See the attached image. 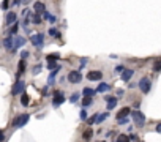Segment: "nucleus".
Listing matches in <instances>:
<instances>
[{
    "label": "nucleus",
    "mask_w": 161,
    "mask_h": 142,
    "mask_svg": "<svg viewBox=\"0 0 161 142\" xmlns=\"http://www.w3.org/2000/svg\"><path fill=\"white\" fill-rule=\"evenodd\" d=\"M29 14H30V11L27 10V8H25L24 11H22V16H29Z\"/></svg>",
    "instance_id": "a19ab883"
},
{
    "label": "nucleus",
    "mask_w": 161,
    "mask_h": 142,
    "mask_svg": "<svg viewBox=\"0 0 161 142\" xmlns=\"http://www.w3.org/2000/svg\"><path fill=\"white\" fill-rule=\"evenodd\" d=\"M16 19H18V16H16V13H6V19H5V24L6 25H11V24H16Z\"/></svg>",
    "instance_id": "f8f14e48"
},
{
    "label": "nucleus",
    "mask_w": 161,
    "mask_h": 142,
    "mask_svg": "<svg viewBox=\"0 0 161 142\" xmlns=\"http://www.w3.org/2000/svg\"><path fill=\"white\" fill-rule=\"evenodd\" d=\"M48 68H49V70H57V68H58V65L56 63V62H48Z\"/></svg>",
    "instance_id": "c756f323"
},
{
    "label": "nucleus",
    "mask_w": 161,
    "mask_h": 142,
    "mask_svg": "<svg viewBox=\"0 0 161 142\" xmlns=\"http://www.w3.org/2000/svg\"><path fill=\"white\" fill-rule=\"evenodd\" d=\"M139 90L142 93H148L150 92V79L148 78H142L139 80Z\"/></svg>",
    "instance_id": "423d86ee"
},
{
    "label": "nucleus",
    "mask_w": 161,
    "mask_h": 142,
    "mask_svg": "<svg viewBox=\"0 0 161 142\" xmlns=\"http://www.w3.org/2000/svg\"><path fill=\"white\" fill-rule=\"evenodd\" d=\"M156 133H161V122L156 125Z\"/></svg>",
    "instance_id": "79ce46f5"
},
{
    "label": "nucleus",
    "mask_w": 161,
    "mask_h": 142,
    "mask_svg": "<svg viewBox=\"0 0 161 142\" xmlns=\"http://www.w3.org/2000/svg\"><path fill=\"white\" fill-rule=\"evenodd\" d=\"M109 89H111V87L108 85V84H104V82H101L100 85H98V89H96V92L98 93H104V92H108Z\"/></svg>",
    "instance_id": "dca6fc26"
},
{
    "label": "nucleus",
    "mask_w": 161,
    "mask_h": 142,
    "mask_svg": "<svg viewBox=\"0 0 161 142\" xmlns=\"http://www.w3.org/2000/svg\"><path fill=\"white\" fill-rule=\"evenodd\" d=\"M24 44H25V38L24 36H14V44H13V51L11 52H14L16 49L22 48Z\"/></svg>",
    "instance_id": "1a4fd4ad"
},
{
    "label": "nucleus",
    "mask_w": 161,
    "mask_h": 142,
    "mask_svg": "<svg viewBox=\"0 0 161 142\" xmlns=\"http://www.w3.org/2000/svg\"><path fill=\"white\" fill-rule=\"evenodd\" d=\"M101 142H104V141H101Z\"/></svg>",
    "instance_id": "c03bdc74"
},
{
    "label": "nucleus",
    "mask_w": 161,
    "mask_h": 142,
    "mask_svg": "<svg viewBox=\"0 0 161 142\" xmlns=\"http://www.w3.org/2000/svg\"><path fill=\"white\" fill-rule=\"evenodd\" d=\"M79 98H81V95H79V93H77V92H76V93H73V95H71V98H70V101H71L73 104H74V103H77V101H79Z\"/></svg>",
    "instance_id": "cd10ccee"
},
{
    "label": "nucleus",
    "mask_w": 161,
    "mask_h": 142,
    "mask_svg": "<svg viewBox=\"0 0 161 142\" xmlns=\"http://www.w3.org/2000/svg\"><path fill=\"white\" fill-rule=\"evenodd\" d=\"M115 106H117V98L114 99V101H109V103H108V106H106V107H108V111H112Z\"/></svg>",
    "instance_id": "c85d7f7f"
},
{
    "label": "nucleus",
    "mask_w": 161,
    "mask_h": 142,
    "mask_svg": "<svg viewBox=\"0 0 161 142\" xmlns=\"http://www.w3.org/2000/svg\"><path fill=\"white\" fill-rule=\"evenodd\" d=\"M87 79L89 80H101L103 79V73L101 71H89Z\"/></svg>",
    "instance_id": "9d476101"
},
{
    "label": "nucleus",
    "mask_w": 161,
    "mask_h": 142,
    "mask_svg": "<svg viewBox=\"0 0 161 142\" xmlns=\"http://www.w3.org/2000/svg\"><path fill=\"white\" fill-rule=\"evenodd\" d=\"M131 118H133V122H134V125L139 126V128H142V126L145 125V115L141 112V111H133Z\"/></svg>",
    "instance_id": "f257e3e1"
},
{
    "label": "nucleus",
    "mask_w": 161,
    "mask_h": 142,
    "mask_svg": "<svg viewBox=\"0 0 161 142\" xmlns=\"http://www.w3.org/2000/svg\"><path fill=\"white\" fill-rule=\"evenodd\" d=\"M92 106V97H85L82 101V107H90Z\"/></svg>",
    "instance_id": "412c9836"
},
{
    "label": "nucleus",
    "mask_w": 161,
    "mask_h": 142,
    "mask_svg": "<svg viewBox=\"0 0 161 142\" xmlns=\"http://www.w3.org/2000/svg\"><path fill=\"white\" fill-rule=\"evenodd\" d=\"M29 118H30L29 114H21V115H18V117L13 120L11 126H14V128H21V126H24L27 122H29Z\"/></svg>",
    "instance_id": "f03ea898"
},
{
    "label": "nucleus",
    "mask_w": 161,
    "mask_h": 142,
    "mask_svg": "<svg viewBox=\"0 0 161 142\" xmlns=\"http://www.w3.org/2000/svg\"><path fill=\"white\" fill-rule=\"evenodd\" d=\"M21 5V0H13V6H18Z\"/></svg>",
    "instance_id": "ea45409f"
},
{
    "label": "nucleus",
    "mask_w": 161,
    "mask_h": 142,
    "mask_svg": "<svg viewBox=\"0 0 161 142\" xmlns=\"http://www.w3.org/2000/svg\"><path fill=\"white\" fill-rule=\"evenodd\" d=\"M41 21H43V19H41V14L35 13V14H33V19H32V22H33V24H40Z\"/></svg>",
    "instance_id": "bb28decb"
},
{
    "label": "nucleus",
    "mask_w": 161,
    "mask_h": 142,
    "mask_svg": "<svg viewBox=\"0 0 161 142\" xmlns=\"http://www.w3.org/2000/svg\"><path fill=\"white\" fill-rule=\"evenodd\" d=\"M153 71H156V73L161 71V57H160V59H156L155 62H153Z\"/></svg>",
    "instance_id": "a211bd4d"
},
{
    "label": "nucleus",
    "mask_w": 161,
    "mask_h": 142,
    "mask_svg": "<svg viewBox=\"0 0 161 142\" xmlns=\"http://www.w3.org/2000/svg\"><path fill=\"white\" fill-rule=\"evenodd\" d=\"M40 71H41V65H40V63H38V65H37V66H35V68H33V74H38V73H40Z\"/></svg>",
    "instance_id": "473e14b6"
},
{
    "label": "nucleus",
    "mask_w": 161,
    "mask_h": 142,
    "mask_svg": "<svg viewBox=\"0 0 161 142\" xmlns=\"http://www.w3.org/2000/svg\"><path fill=\"white\" fill-rule=\"evenodd\" d=\"M29 55H30L29 51H22L21 52V60H27V59H29Z\"/></svg>",
    "instance_id": "7c9ffc66"
},
{
    "label": "nucleus",
    "mask_w": 161,
    "mask_h": 142,
    "mask_svg": "<svg viewBox=\"0 0 161 142\" xmlns=\"http://www.w3.org/2000/svg\"><path fill=\"white\" fill-rule=\"evenodd\" d=\"M21 103H22V106H29L30 98H29V95H27V93H22V97H21Z\"/></svg>",
    "instance_id": "aec40b11"
},
{
    "label": "nucleus",
    "mask_w": 161,
    "mask_h": 142,
    "mask_svg": "<svg viewBox=\"0 0 161 142\" xmlns=\"http://www.w3.org/2000/svg\"><path fill=\"white\" fill-rule=\"evenodd\" d=\"M133 74H134V71H133V70H125L123 73H122V80L127 82V80H129L133 78Z\"/></svg>",
    "instance_id": "4468645a"
},
{
    "label": "nucleus",
    "mask_w": 161,
    "mask_h": 142,
    "mask_svg": "<svg viewBox=\"0 0 161 142\" xmlns=\"http://www.w3.org/2000/svg\"><path fill=\"white\" fill-rule=\"evenodd\" d=\"M131 112H133V111L129 109V107H123V109H120L119 112H117V115H115L117 122H119V120H123V118H127L128 115H131Z\"/></svg>",
    "instance_id": "6e6552de"
},
{
    "label": "nucleus",
    "mask_w": 161,
    "mask_h": 142,
    "mask_svg": "<svg viewBox=\"0 0 161 142\" xmlns=\"http://www.w3.org/2000/svg\"><path fill=\"white\" fill-rule=\"evenodd\" d=\"M24 70H25V60H21V62H19V70H18V76H21L22 73H24Z\"/></svg>",
    "instance_id": "5701e85b"
},
{
    "label": "nucleus",
    "mask_w": 161,
    "mask_h": 142,
    "mask_svg": "<svg viewBox=\"0 0 161 142\" xmlns=\"http://www.w3.org/2000/svg\"><path fill=\"white\" fill-rule=\"evenodd\" d=\"M66 79H68V82H71V84H79L82 80V74H81L79 70H77V71H70Z\"/></svg>",
    "instance_id": "20e7f679"
},
{
    "label": "nucleus",
    "mask_w": 161,
    "mask_h": 142,
    "mask_svg": "<svg viewBox=\"0 0 161 142\" xmlns=\"http://www.w3.org/2000/svg\"><path fill=\"white\" fill-rule=\"evenodd\" d=\"M95 92H96V90H93V89H89V87H85V89L82 90V93H84V97H93V95H95Z\"/></svg>",
    "instance_id": "6ab92c4d"
},
{
    "label": "nucleus",
    "mask_w": 161,
    "mask_h": 142,
    "mask_svg": "<svg viewBox=\"0 0 161 142\" xmlns=\"http://www.w3.org/2000/svg\"><path fill=\"white\" fill-rule=\"evenodd\" d=\"M24 89H25L24 80H16V84L13 85V97L14 95H21L22 92H24Z\"/></svg>",
    "instance_id": "0eeeda50"
},
{
    "label": "nucleus",
    "mask_w": 161,
    "mask_h": 142,
    "mask_svg": "<svg viewBox=\"0 0 161 142\" xmlns=\"http://www.w3.org/2000/svg\"><path fill=\"white\" fill-rule=\"evenodd\" d=\"M43 19H46V21H49V19H51V13H48V11H46V13L43 14Z\"/></svg>",
    "instance_id": "e433bc0d"
},
{
    "label": "nucleus",
    "mask_w": 161,
    "mask_h": 142,
    "mask_svg": "<svg viewBox=\"0 0 161 142\" xmlns=\"http://www.w3.org/2000/svg\"><path fill=\"white\" fill-rule=\"evenodd\" d=\"M46 59H48V62H56V60L60 59V55H58V54H49Z\"/></svg>",
    "instance_id": "393cba45"
},
{
    "label": "nucleus",
    "mask_w": 161,
    "mask_h": 142,
    "mask_svg": "<svg viewBox=\"0 0 161 142\" xmlns=\"http://www.w3.org/2000/svg\"><path fill=\"white\" fill-rule=\"evenodd\" d=\"M49 35H51V36H54V38H60V33L57 32V29H56V27L49 29Z\"/></svg>",
    "instance_id": "a878e982"
},
{
    "label": "nucleus",
    "mask_w": 161,
    "mask_h": 142,
    "mask_svg": "<svg viewBox=\"0 0 161 142\" xmlns=\"http://www.w3.org/2000/svg\"><path fill=\"white\" fill-rule=\"evenodd\" d=\"M92 137H93V129L92 128H87L84 131V134H82V139H84V141H90Z\"/></svg>",
    "instance_id": "2eb2a0df"
},
{
    "label": "nucleus",
    "mask_w": 161,
    "mask_h": 142,
    "mask_svg": "<svg viewBox=\"0 0 161 142\" xmlns=\"http://www.w3.org/2000/svg\"><path fill=\"white\" fill-rule=\"evenodd\" d=\"M115 71H117V73H123V71H125V66H123V65H119V66L115 68Z\"/></svg>",
    "instance_id": "72a5a7b5"
},
{
    "label": "nucleus",
    "mask_w": 161,
    "mask_h": 142,
    "mask_svg": "<svg viewBox=\"0 0 161 142\" xmlns=\"http://www.w3.org/2000/svg\"><path fill=\"white\" fill-rule=\"evenodd\" d=\"M109 117V114L108 112H103V114H98V117H96V123H103V122L106 120V118Z\"/></svg>",
    "instance_id": "f3484780"
},
{
    "label": "nucleus",
    "mask_w": 161,
    "mask_h": 142,
    "mask_svg": "<svg viewBox=\"0 0 161 142\" xmlns=\"http://www.w3.org/2000/svg\"><path fill=\"white\" fill-rule=\"evenodd\" d=\"M117 142H129V136H127V134H119L117 136Z\"/></svg>",
    "instance_id": "4be33fe9"
},
{
    "label": "nucleus",
    "mask_w": 161,
    "mask_h": 142,
    "mask_svg": "<svg viewBox=\"0 0 161 142\" xmlns=\"http://www.w3.org/2000/svg\"><path fill=\"white\" fill-rule=\"evenodd\" d=\"M96 117H98V114H95V115H92L89 118V125H93V123H96Z\"/></svg>",
    "instance_id": "2f4dec72"
},
{
    "label": "nucleus",
    "mask_w": 161,
    "mask_h": 142,
    "mask_svg": "<svg viewBox=\"0 0 161 142\" xmlns=\"http://www.w3.org/2000/svg\"><path fill=\"white\" fill-rule=\"evenodd\" d=\"M33 10H35V13H38V14H44L46 13V6H44V3H41V2L33 3Z\"/></svg>",
    "instance_id": "ddd939ff"
},
{
    "label": "nucleus",
    "mask_w": 161,
    "mask_h": 142,
    "mask_svg": "<svg viewBox=\"0 0 161 142\" xmlns=\"http://www.w3.org/2000/svg\"><path fill=\"white\" fill-rule=\"evenodd\" d=\"M16 33H18V24H13V27L8 30V35L10 36H16Z\"/></svg>",
    "instance_id": "b1692460"
},
{
    "label": "nucleus",
    "mask_w": 161,
    "mask_h": 142,
    "mask_svg": "<svg viewBox=\"0 0 161 142\" xmlns=\"http://www.w3.org/2000/svg\"><path fill=\"white\" fill-rule=\"evenodd\" d=\"M13 44H14V36H8L3 40V48L6 51H13Z\"/></svg>",
    "instance_id": "9b49d317"
},
{
    "label": "nucleus",
    "mask_w": 161,
    "mask_h": 142,
    "mask_svg": "<svg viewBox=\"0 0 161 142\" xmlns=\"http://www.w3.org/2000/svg\"><path fill=\"white\" fill-rule=\"evenodd\" d=\"M81 118H82V120H87V112H85L84 109L81 111Z\"/></svg>",
    "instance_id": "f704fd0d"
},
{
    "label": "nucleus",
    "mask_w": 161,
    "mask_h": 142,
    "mask_svg": "<svg viewBox=\"0 0 161 142\" xmlns=\"http://www.w3.org/2000/svg\"><path fill=\"white\" fill-rule=\"evenodd\" d=\"M30 2V0H24V3H29Z\"/></svg>",
    "instance_id": "37998d69"
},
{
    "label": "nucleus",
    "mask_w": 161,
    "mask_h": 142,
    "mask_svg": "<svg viewBox=\"0 0 161 142\" xmlns=\"http://www.w3.org/2000/svg\"><path fill=\"white\" fill-rule=\"evenodd\" d=\"M63 101H65V95L62 93V92H54V95H52V106L58 107L60 104H63Z\"/></svg>",
    "instance_id": "39448f33"
},
{
    "label": "nucleus",
    "mask_w": 161,
    "mask_h": 142,
    "mask_svg": "<svg viewBox=\"0 0 161 142\" xmlns=\"http://www.w3.org/2000/svg\"><path fill=\"white\" fill-rule=\"evenodd\" d=\"M56 21H57V17L54 16V14H51V19H49V22H51V24H54V22H56Z\"/></svg>",
    "instance_id": "4c0bfd02"
},
{
    "label": "nucleus",
    "mask_w": 161,
    "mask_h": 142,
    "mask_svg": "<svg viewBox=\"0 0 161 142\" xmlns=\"http://www.w3.org/2000/svg\"><path fill=\"white\" fill-rule=\"evenodd\" d=\"M104 99H106V103H109V101H114L115 98H114V97H111V95H106V97H104Z\"/></svg>",
    "instance_id": "c9c22d12"
},
{
    "label": "nucleus",
    "mask_w": 161,
    "mask_h": 142,
    "mask_svg": "<svg viewBox=\"0 0 161 142\" xmlns=\"http://www.w3.org/2000/svg\"><path fill=\"white\" fill-rule=\"evenodd\" d=\"M30 43H32L35 48L41 49L44 46V35L43 33H37V35H32L30 36Z\"/></svg>",
    "instance_id": "7ed1b4c3"
},
{
    "label": "nucleus",
    "mask_w": 161,
    "mask_h": 142,
    "mask_svg": "<svg viewBox=\"0 0 161 142\" xmlns=\"http://www.w3.org/2000/svg\"><path fill=\"white\" fill-rule=\"evenodd\" d=\"M2 8H3V10H6V8H8V0H3V5H2Z\"/></svg>",
    "instance_id": "58836bf2"
}]
</instances>
